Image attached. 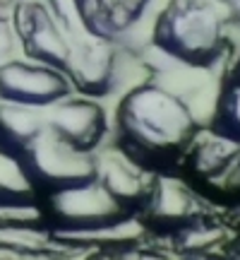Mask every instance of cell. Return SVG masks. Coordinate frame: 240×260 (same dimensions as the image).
<instances>
[{
    "mask_svg": "<svg viewBox=\"0 0 240 260\" xmlns=\"http://www.w3.org/2000/svg\"><path fill=\"white\" fill-rule=\"evenodd\" d=\"M204 125L194 111L156 77L142 80L123 94L115 113V145L151 171L183 161Z\"/></svg>",
    "mask_w": 240,
    "mask_h": 260,
    "instance_id": "cell-1",
    "label": "cell"
},
{
    "mask_svg": "<svg viewBox=\"0 0 240 260\" xmlns=\"http://www.w3.org/2000/svg\"><path fill=\"white\" fill-rule=\"evenodd\" d=\"M228 0H166L151 27V46L173 63L216 70L231 60Z\"/></svg>",
    "mask_w": 240,
    "mask_h": 260,
    "instance_id": "cell-2",
    "label": "cell"
},
{
    "mask_svg": "<svg viewBox=\"0 0 240 260\" xmlns=\"http://www.w3.org/2000/svg\"><path fill=\"white\" fill-rule=\"evenodd\" d=\"M130 214L137 212L128 210L96 176L44 193L41 207V217L63 241L111 226Z\"/></svg>",
    "mask_w": 240,
    "mask_h": 260,
    "instance_id": "cell-3",
    "label": "cell"
},
{
    "mask_svg": "<svg viewBox=\"0 0 240 260\" xmlns=\"http://www.w3.org/2000/svg\"><path fill=\"white\" fill-rule=\"evenodd\" d=\"M135 58L137 53L128 44L84 37L72 41L65 73L77 94L103 99L125 87Z\"/></svg>",
    "mask_w": 240,
    "mask_h": 260,
    "instance_id": "cell-4",
    "label": "cell"
},
{
    "mask_svg": "<svg viewBox=\"0 0 240 260\" xmlns=\"http://www.w3.org/2000/svg\"><path fill=\"white\" fill-rule=\"evenodd\" d=\"M19 161L36 193H48L96 176V154L72 147L48 125L22 149Z\"/></svg>",
    "mask_w": 240,
    "mask_h": 260,
    "instance_id": "cell-5",
    "label": "cell"
},
{
    "mask_svg": "<svg viewBox=\"0 0 240 260\" xmlns=\"http://www.w3.org/2000/svg\"><path fill=\"white\" fill-rule=\"evenodd\" d=\"M12 22L24 58L58 68L63 73L67 70L72 41L44 0H17L12 8Z\"/></svg>",
    "mask_w": 240,
    "mask_h": 260,
    "instance_id": "cell-6",
    "label": "cell"
},
{
    "mask_svg": "<svg viewBox=\"0 0 240 260\" xmlns=\"http://www.w3.org/2000/svg\"><path fill=\"white\" fill-rule=\"evenodd\" d=\"M74 94L67 73L29 58H12L0 65V102L48 109Z\"/></svg>",
    "mask_w": 240,
    "mask_h": 260,
    "instance_id": "cell-7",
    "label": "cell"
},
{
    "mask_svg": "<svg viewBox=\"0 0 240 260\" xmlns=\"http://www.w3.org/2000/svg\"><path fill=\"white\" fill-rule=\"evenodd\" d=\"M46 125L58 138L70 142L82 152L96 154L106 145L108 138V113L103 109L101 99L70 94L58 104L46 109Z\"/></svg>",
    "mask_w": 240,
    "mask_h": 260,
    "instance_id": "cell-8",
    "label": "cell"
},
{
    "mask_svg": "<svg viewBox=\"0 0 240 260\" xmlns=\"http://www.w3.org/2000/svg\"><path fill=\"white\" fill-rule=\"evenodd\" d=\"M139 214L147 224L173 232L209 212H207L204 198L185 178L173 176L168 171H158Z\"/></svg>",
    "mask_w": 240,
    "mask_h": 260,
    "instance_id": "cell-9",
    "label": "cell"
},
{
    "mask_svg": "<svg viewBox=\"0 0 240 260\" xmlns=\"http://www.w3.org/2000/svg\"><path fill=\"white\" fill-rule=\"evenodd\" d=\"M158 171H151L144 164H139L135 157H130L118 145L106 147L103 145L96 152V178L108 188L128 210L137 212L147 200L154 176Z\"/></svg>",
    "mask_w": 240,
    "mask_h": 260,
    "instance_id": "cell-10",
    "label": "cell"
},
{
    "mask_svg": "<svg viewBox=\"0 0 240 260\" xmlns=\"http://www.w3.org/2000/svg\"><path fill=\"white\" fill-rule=\"evenodd\" d=\"M240 154V145L226 138L212 128H202L194 140L190 142L187 152L183 154V164L194 176L209 183V186H221L226 174L231 171L233 161Z\"/></svg>",
    "mask_w": 240,
    "mask_h": 260,
    "instance_id": "cell-11",
    "label": "cell"
},
{
    "mask_svg": "<svg viewBox=\"0 0 240 260\" xmlns=\"http://www.w3.org/2000/svg\"><path fill=\"white\" fill-rule=\"evenodd\" d=\"M44 128H46V109L0 102V145L15 152L17 157Z\"/></svg>",
    "mask_w": 240,
    "mask_h": 260,
    "instance_id": "cell-12",
    "label": "cell"
},
{
    "mask_svg": "<svg viewBox=\"0 0 240 260\" xmlns=\"http://www.w3.org/2000/svg\"><path fill=\"white\" fill-rule=\"evenodd\" d=\"M0 205H36V188L15 152L0 145Z\"/></svg>",
    "mask_w": 240,
    "mask_h": 260,
    "instance_id": "cell-13",
    "label": "cell"
},
{
    "mask_svg": "<svg viewBox=\"0 0 240 260\" xmlns=\"http://www.w3.org/2000/svg\"><path fill=\"white\" fill-rule=\"evenodd\" d=\"M207 128L221 133L226 138H231L233 142L240 145V87L238 84L223 80L216 104H214L212 121Z\"/></svg>",
    "mask_w": 240,
    "mask_h": 260,
    "instance_id": "cell-14",
    "label": "cell"
},
{
    "mask_svg": "<svg viewBox=\"0 0 240 260\" xmlns=\"http://www.w3.org/2000/svg\"><path fill=\"white\" fill-rule=\"evenodd\" d=\"M17 0H8V3H0V65L17 58L15 53L19 51V39H17V29L12 22V8H15Z\"/></svg>",
    "mask_w": 240,
    "mask_h": 260,
    "instance_id": "cell-15",
    "label": "cell"
},
{
    "mask_svg": "<svg viewBox=\"0 0 240 260\" xmlns=\"http://www.w3.org/2000/svg\"><path fill=\"white\" fill-rule=\"evenodd\" d=\"M219 188H223V190H235V193H240V154L238 159L233 161L231 171L226 174V178H223V183Z\"/></svg>",
    "mask_w": 240,
    "mask_h": 260,
    "instance_id": "cell-16",
    "label": "cell"
},
{
    "mask_svg": "<svg viewBox=\"0 0 240 260\" xmlns=\"http://www.w3.org/2000/svg\"><path fill=\"white\" fill-rule=\"evenodd\" d=\"M223 80H228V82L240 87V48L231 56V60H228V70H226V77H223Z\"/></svg>",
    "mask_w": 240,
    "mask_h": 260,
    "instance_id": "cell-17",
    "label": "cell"
},
{
    "mask_svg": "<svg viewBox=\"0 0 240 260\" xmlns=\"http://www.w3.org/2000/svg\"><path fill=\"white\" fill-rule=\"evenodd\" d=\"M173 260H228L221 253H212V255H173Z\"/></svg>",
    "mask_w": 240,
    "mask_h": 260,
    "instance_id": "cell-18",
    "label": "cell"
}]
</instances>
